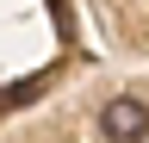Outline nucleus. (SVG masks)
<instances>
[{"label": "nucleus", "mask_w": 149, "mask_h": 143, "mask_svg": "<svg viewBox=\"0 0 149 143\" xmlns=\"http://www.w3.org/2000/svg\"><path fill=\"white\" fill-rule=\"evenodd\" d=\"M106 137H118V143H143V93H118V100H106Z\"/></svg>", "instance_id": "1"}, {"label": "nucleus", "mask_w": 149, "mask_h": 143, "mask_svg": "<svg viewBox=\"0 0 149 143\" xmlns=\"http://www.w3.org/2000/svg\"><path fill=\"white\" fill-rule=\"evenodd\" d=\"M50 87V75H37V81H19V87H0V106H25V100H37Z\"/></svg>", "instance_id": "2"}]
</instances>
